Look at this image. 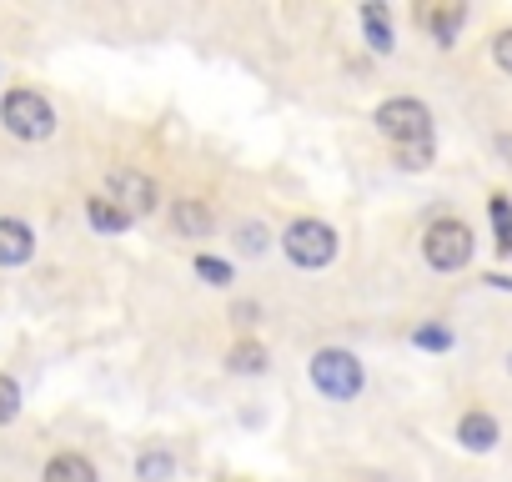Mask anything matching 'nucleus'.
I'll return each mask as SVG.
<instances>
[{
	"label": "nucleus",
	"instance_id": "obj_22",
	"mask_svg": "<svg viewBox=\"0 0 512 482\" xmlns=\"http://www.w3.org/2000/svg\"><path fill=\"white\" fill-rule=\"evenodd\" d=\"M262 247H267V231L256 226V221H246V226H241V252H246V257H262Z\"/></svg>",
	"mask_w": 512,
	"mask_h": 482
},
{
	"label": "nucleus",
	"instance_id": "obj_9",
	"mask_svg": "<svg viewBox=\"0 0 512 482\" xmlns=\"http://www.w3.org/2000/svg\"><path fill=\"white\" fill-rule=\"evenodd\" d=\"M462 21H467V6H427L422 11V26L432 31L437 46H452L457 31H462Z\"/></svg>",
	"mask_w": 512,
	"mask_h": 482
},
{
	"label": "nucleus",
	"instance_id": "obj_6",
	"mask_svg": "<svg viewBox=\"0 0 512 482\" xmlns=\"http://www.w3.org/2000/svg\"><path fill=\"white\" fill-rule=\"evenodd\" d=\"M106 196L136 221V216H146V211H156V181L151 176H141V171H131V166H121V171H111V181H106Z\"/></svg>",
	"mask_w": 512,
	"mask_h": 482
},
{
	"label": "nucleus",
	"instance_id": "obj_11",
	"mask_svg": "<svg viewBox=\"0 0 512 482\" xmlns=\"http://www.w3.org/2000/svg\"><path fill=\"white\" fill-rule=\"evenodd\" d=\"M171 221H176L181 236H206V231H211V206L196 201V196H181V201L171 206Z\"/></svg>",
	"mask_w": 512,
	"mask_h": 482
},
{
	"label": "nucleus",
	"instance_id": "obj_12",
	"mask_svg": "<svg viewBox=\"0 0 512 482\" xmlns=\"http://www.w3.org/2000/svg\"><path fill=\"white\" fill-rule=\"evenodd\" d=\"M86 216H91V226H96L101 236H121V231L131 226V216H126L111 196H91V201H86Z\"/></svg>",
	"mask_w": 512,
	"mask_h": 482
},
{
	"label": "nucleus",
	"instance_id": "obj_4",
	"mask_svg": "<svg viewBox=\"0 0 512 482\" xmlns=\"http://www.w3.org/2000/svg\"><path fill=\"white\" fill-rule=\"evenodd\" d=\"M0 121H6V131L21 136V141H46L56 131V111L41 91H11L0 101Z\"/></svg>",
	"mask_w": 512,
	"mask_h": 482
},
{
	"label": "nucleus",
	"instance_id": "obj_14",
	"mask_svg": "<svg viewBox=\"0 0 512 482\" xmlns=\"http://www.w3.org/2000/svg\"><path fill=\"white\" fill-rule=\"evenodd\" d=\"M136 477H141V482H171V477H176V457H171L166 447H146V452L136 457Z\"/></svg>",
	"mask_w": 512,
	"mask_h": 482
},
{
	"label": "nucleus",
	"instance_id": "obj_13",
	"mask_svg": "<svg viewBox=\"0 0 512 482\" xmlns=\"http://www.w3.org/2000/svg\"><path fill=\"white\" fill-rule=\"evenodd\" d=\"M362 26H367V46H372L377 56H387V51H392V26H387V6H377V0H367V6H362Z\"/></svg>",
	"mask_w": 512,
	"mask_h": 482
},
{
	"label": "nucleus",
	"instance_id": "obj_8",
	"mask_svg": "<svg viewBox=\"0 0 512 482\" xmlns=\"http://www.w3.org/2000/svg\"><path fill=\"white\" fill-rule=\"evenodd\" d=\"M497 437H502V427H497L492 412H462V422H457V442H462L467 452H492Z\"/></svg>",
	"mask_w": 512,
	"mask_h": 482
},
{
	"label": "nucleus",
	"instance_id": "obj_2",
	"mask_svg": "<svg viewBox=\"0 0 512 482\" xmlns=\"http://www.w3.org/2000/svg\"><path fill=\"white\" fill-rule=\"evenodd\" d=\"M312 387L322 392V397H332V402H352L357 392H362V362L352 357V352H342V347H322L317 357H312Z\"/></svg>",
	"mask_w": 512,
	"mask_h": 482
},
{
	"label": "nucleus",
	"instance_id": "obj_3",
	"mask_svg": "<svg viewBox=\"0 0 512 482\" xmlns=\"http://www.w3.org/2000/svg\"><path fill=\"white\" fill-rule=\"evenodd\" d=\"M282 252H287L297 267L317 272V267H327V262L337 257V231H332L327 221H317V216H302V221H292V226L282 231Z\"/></svg>",
	"mask_w": 512,
	"mask_h": 482
},
{
	"label": "nucleus",
	"instance_id": "obj_10",
	"mask_svg": "<svg viewBox=\"0 0 512 482\" xmlns=\"http://www.w3.org/2000/svg\"><path fill=\"white\" fill-rule=\"evenodd\" d=\"M41 482H96V467H91V457H81V452H56L51 462H46V477Z\"/></svg>",
	"mask_w": 512,
	"mask_h": 482
},
{
	"label": "nucleus",
	"instance_id": "obj_23",
	"mask_svg": "<svg viewBox=\"0 0 512 482\" xmlns=\"http://www.w3.org/2000/svg\"><path fill=\"white\" fill-rule=\"evenodd\" d=\"M507 367H512V357H507Z\"/></svg>",
	"mask_w": 512,
	"mask_h": 482
},
{
	"label": "nucleus",
	"instance_id": "obj_17",
	"mask_svg": "<svg viewBox=\"0 0 512 482\" xmlns=\"http://www.w3.org/2000/svg\"><path fill=\"white\" fill-rule=\"evenodd\" d=\"M16 417H21V387H16V377L0 372V427L16 422Z\"/></svg>",
	"mask_w": 512,
	"mask_h": 482
},
{
	"label": "nucleus",
	"instance_id": "obj_18",
	"mask_svg": "<svg viewBox=\"0 0 512 482\" xmlns=\"http://www.w3.org/2000/svg\"><path fill=\"white\" fill-rule=\"evenodd\" d=\"M412 342H417L422 352H447V347H452V332H447V327H437V322H427V327H417V332H412Z\"/></svg>",
	"mask_w": 512,
	"mask_h": 482
},
{
	"label": "nucleus",
	"instance_id": "obj_1",
	"mask_svg": "<svg viewBox=\"0 0 512 482\" xmlns=\"http://www.w3.org/2000/svg\"><path fill=\"white\" fill-rule=\"evenodd\" d=\"M372 121H377V131L392 141V151H402V146H427V141H432V111H427L422 101H412V96L382 101Z\"/></svg>",
	"mask_w": 512,
	"mask_h": 482
},
{
	"label": "nucleus",
	"instance_id": "obj_5",
	"mask_svg": "<svg viewBox=\"0 0 512 482\" xmlns=\"http://www.w3.org/2000/svg\"><path fill=\"white\" fill-rule=\"evenodd\" d=\"M422 257L432 272H462L472 262V231L462 221H432L427 236H422Z\"/></svg>",
	"mask_w": 512,
	"mask_h": 482
},
{
	"label": "nucleus",
	"instance_id": "obj_16",
	"mask_svg": "<svg viewBox=\"0 0 512 482\" xmlns=\"http://www.w3.org/2000/svg\"><path fill=\"white\" fill-rule=\"evenodd\" d=\"M487 216H492V231H497V252H512V196H492L487 201Z\"/></svg>",
	"mask_w": 512,
	"mask_h": 482
},
{
	"label": "nucleus",
	"instance_id": "obj_21",
	"mask_svg": "<svg viewBox=\"0 0 512 482\" xmlns=\"http://www.w3.org/2000/svg\"><path fill=\"white\" fill-rule=\"evenodd\" d=\"M492 61H497L502 76H512V31H497L492 36Z\"/></svg>",
	"mask_w": 512,
	"mask_h": 482
},
{
	"label": "nucleus",
	"instance_id": "obj_7",
	"mask_svg": "<svg viewBox=\"0 0 512 482\" xmlns=\"http://www.w3.org/2000/svg\"><path fill=\"white\" fill-rule=\"evenodd\" d=\"M36 257V231L16 216L0 221V267H26Z\"/></svg>",
	"mask_w": 512,
	"mask_h": 482
},
{
	"label": "nucleus",
	"instance_id": "obj_20",
	"mask_svg": "<svg viewBox=\"0 0 512 482\" xmlns=\"http://www.w3.org/2000/svg\"><path fill=\"white\" fill-rule=\"evenodd\" d=\"M397 166H402V171H427V166H432V141H427V146H402V151H397Z\"/></svg>",
	"mask_w": 512,
	"mask_h": 482
},
{
	"label": "nucleus",
	"instance_id": "obj_19",
	"mask_svg": "<svg viewBox=\"0 0 512 482\" xmlns=\"http://www.w3.org/2000/svg\"><path fill=\"white\" fill-rule=\"evenodd\" d=\"M196 277H206V287H226V282H231V267H226L221 257H206V252H201V257H196Z\"/></svg>",
	"mask_w": 512,
	"mask_h": 482
},
{
	"label": "nucleus",
	"instance_id": "obj_15",
	"mask_svg": "<svg viewBox=\"0 0 512 482\" xmlns=\"http://www.w3.org/2000/svg\"><path fill=\"white\" fill-rule=\"evenodd\" d=\"M226 367L241 372V377H262L267 372V347L262 342H236L231 357H226Z\"/></svg>",
	"mask_w": 512,
	"mask_h": 482
}]
</instances>
